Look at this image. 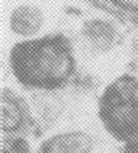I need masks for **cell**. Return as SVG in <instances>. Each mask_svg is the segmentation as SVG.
<instances>
[{"instance_id":"obj_1","label":"cell","mask_w":138,"mask_h":153,"mask_svg":"<svg viewBox=\"0 0 138 153\" xmlns=\"http://www.w3.org/2000/svg\"><path fill=\"white\" fill-rule=\"evenodd\" d=\"M9 66L22 88L45 94L66 89L77 73L73 44L61 32L15 44Z\"/></svg>"},{"instance_id":"obj_2","label":"cell","mask_w":138,"mask_h":153,"mask_svg":"<svg viewBox=\"0 0 138 153\" xmlns=\"http://www.w3.org/2000/svg\"><path fill=\"white\" fill-rule=\"evenodd\" d=\"M97 117L119 143L138 140V77L121 74L105 88L97 101Z\"/></svg>"},{"instance_id":"obj_3","label":"cell","mask_w":138,"mask_h":153,"mask_svg":"<svg viewBox=\"0 0 138 153\" xmlns=\"http://www.w3.org/2000/svg\"><path fill=\"white\" fill-rule=\"evenodd\" d=\"M1 101V134L25 137L36 134L39 124L34 118L31 106L26 99L9 88H3L0 94Z\"/></svg>"},{"instance_id":"obj_4","label":"cell","mask_w":138,"mask_h":153,"mask_svg":"<svg viewBox=\"0 0 138 153\" xmlns=\"http://www.w3.org/2000/svg\"><path fill=\"white\" fill-rule=\"evenodd\" d=\"M94 139L89 133L73 130L58 133L44 140L36 153H92Z\"/></svg>"},{"instance_id":"obj_5","label":"cell","mask_w":138,"mask_h":153,"mask_svg":"<svg viewBox=\"0 0 138 153\" xmlns=\"http://www.w3.org/2000/svg\"><path fill=\"white\" fill-rule=\"evenodd\" d=\"M44 24V13L32 4H21L13 9L9 18L12 32L19 36L35 35Z\"/></svg>"},{"instance_id":"obj_6","label":"cell","mask_w":138,"mask_h":153,"mask_svg":"<svg viewBox=\"0 0 138 153\" xmlns=\"http://www.w3.org/2000/svg\"><path fill=\"white\" fill-rule=\"evenodd\" d=\"M83 35L96 51L106 53L115 47L118 31L105 19H89L83 24Z\"/></svg>"},{"instance_id":"obj_7","label":"cell","mask_w":138,"mask_h":153,"mask_svg":"<svg viewBox=\"0 0 138 153\" xmlns=\"http://www.w3.org/2000/svg\"><path fill=\"white\" fill-rule=\"evenodd\" d=\"M96 9L114 16L116 21L138 26V0H87Z\"/></svg>"},{"instance_id":"obj_8","label":"cell","mask_w":138,"mask_h":153,"mask_svg":"<svg viewBox=\"0 0 138 153\" xmlns=\"http://www.w3.org/2000/svg\"><path fill=\"white\" fill-rule=\"evenodd\" d=\"M1 153H32V150L25 137L3 136L1 137Z\"/></svg>"}]
</instances>
